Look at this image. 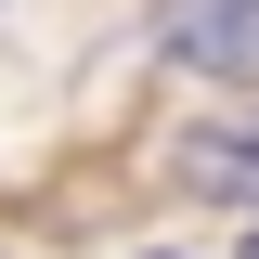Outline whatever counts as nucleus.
Returning <instances> with one entry per match:
<instances>
[{
    "mask_svg": "<svg viewBox=\"0 0 259 259\" xmlns=\"http://www.w3.org/2000/svg\"><path fill=\"white\" fill-rule=\"evenodd\" d=\"M194 182H207V194H259V130H194Z\"/></svg>",
    "mask_w": 259,
    "mask_h": 259,
    "instance_id": "f03ea898",
    "label": "nucleus"
},
{
    "mask_svg": "<svg viewBox=\"0 0 259 259\" xmlns=\"http://www.w3.org/2000/svg\"><path fill=\"white\" fill-rule=\"evenodd\" d=\"M246 259H259V233H246Z\"/></svg>",
    "mask_w": 259,
    "mask_h": 259,
    "instance_id": "7ed1b4c3",
    "label": "nucleus"
},
{
    "mask_svg": "<svg viewBox=\"0 0 259 259\" xmlns=\"http://www.w3.org/2000/svg\"><path fill=\"white\" fill-rule=\"evenodd\" d=\"M168 52L194 78H259V0H168Z\"/></svg>",
    "mask_w": 259,
    "mask_h": 259,
    "instance_id": "f257e3e1",
    "label": "nucleus"
}]
</instances>
